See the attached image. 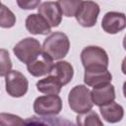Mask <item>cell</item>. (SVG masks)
Listing matches in <instances>:
<instances>
[{"label":"cell","instance_id":"cell-1","mask_svg":"<svg viewBox=\"0 0 126 126\" xmlns=\"http://www.w3.org/2000/svg\"><path fill=\"white\" fill-rule=\"evenodd\" d=\"M70 49V40L67 34L61 32L50 33L43 41L41 51L47 54L52 60L64 58Z\"/></svg>","mask_w":126,"mask_h":126},{"label":"cell","instance_id":"cell-2","mask_svg":"<svg viewBox=\"0 0 126 126\" xmlns=\"http://www.w3.org/2000/svg\"><path fill=\"white\" fill-rule=\"evenodd\" d=\"M81 61L85 71L107 69L108 55L106 51L96 45H90L85 47L81 52Z\"/></svg>","mask_w":126,"mask_h":126},{"label":"cell","instance_id":"cell-3","mask_svg":"<svg viewBox=\"0 0 126 126\" xmlns=\"http://www.w3.org/2000/svg\"><path fill=\"white\" fill-rule=\"evenodd\" d=\"M68 102L71 110L78 114L92 110L94 105L91 91L84 85H77L70 91L68 95Z\"/></svg>","mask_w":126,"mask_h":126},{"label":"cell","instance_id":"cell-4","mask_svg":"<svg viewBox=\"0 0 126 126\" xmlns=\"http://www.w3.org/2000/svg\"><path fill=\"white\" fill-rule=\"evenodd\" d=\"M13 51L21 62L29 64L41 53V45L36 38L26 37L14 46Z\"/></svg>","mask_w":126,"mask_h":126},{"label":"cell","instance_id":"cell-5","mask_svg":"<svg viewBox=\"0 0 126 126\" xmlns=\"http://www.w3.org/2000/svg\"><path fill=\"white\" fill-rule=\"evenodd\" d=\"M33 110L39 116L57 115L62 110V99L58 94H46L35 98Z\"/></svg>","mask_w":126,"mask_h":126},{"label":"cell","instance_id":"cell-6","mask_svg":"<svg viewBox=\"0 0 126 126\" xmlns=\"http://www.w3.org/2000/svg\"><path fill=\"white\" fill-rule=\"evenodd\" d=\"M5 85L6 92L9 95L13 97H21L24 96L29 88L28 79L17 70H11L5 76Z\"/></svg>","mask_w":126,"mask_h":126},{"label":"cell","instance_id":"cell-7","mask_svg":"<svg viewBox=\"0 0 126 126\" xmlns=\"http://www.w3.org/2000/svg\"><path fill=\"white\" fill-rule=\"evenodd\" d=\"M99 14V6L94 1H82L79 11L76 14L77 22L85 28L94 27L96 24Z\"/></svg>","mask_w":126,"mask_h":126},{"label":"cell","instance_id":"cell-8","mask_svg":"<svg viewBox=\"0 0 126 126\" xmlns=\"http://www.w3.org/2000/svg\"><path fill=\"white\" fill-rule=\"evenodd\" d=\"M38 14L49 24L52 28H56L61 24L62 21V11L58 2L54 1H45L40 3L37 7Z\"/></svg>","mask_w":126,"mask_h":126},{"label":"cell","instance_id":"cell-9","mask_svg":"<svg viewBox=\"0 0 126 126\" xmlns=\"http://www.w3.org/2000/svg\"><path fill=\"white\" fill-rule=\"evenodd\" d=\"M126 27V17L120 12H107L101 21L102 30L110 34L123 31Z\"/></svg>","mask_w":126,"mask_h":126},{"label":"cell","instance_id":"cell-10","mask_svg":"<svg viewBox=\"0 0 126 126\" xmlns=\"http://www.w3.org/2000/svg\"><path fill=\"white\" fill-rule=\"evenodd\" d=\"M54 66L53 60L45 53H41L33 59L32 62L27 64V69L29 73L33 77H41L47 74H50Z\"/></svg>","mask_w":126,"mask_h":126},{"label":"cell","instance_id":"cell-11","mask_svg":"<svg viewBox=\"0 0 126 126\" xmlns=\"http://www.w3.org/2000/svg\"><path fill=\"white\" fill-rule=\"evenodd\" d=\"M93 103L97 106H102L108 104L115 99V90L113 85L110 83L102 84L96 87H94L91 91Z\"/></svg>","mask_w":126,"mask_h":126},{"label":"cell","instance_id":"cell-12","mask_svg":"<svg viewBox=\"0 0 126 126\" xmlns=\"http://www.w3.org/2000/svg\"><path fill=\"white\" fill-rule=\"evenodd\" d=\"M26 29L32 34L45 35L51 32V27L39 14H31L27 17Z\"/></svg>","mask_w":126,"mask_h":126},{"label":"cell","instance_id":"cell-13","mask_svg":"<svg viewBox=\"0 0 126 126\" xmlns=\"http://www.w3.org/2000/svg\"><path fill=\"white\" fill-rule=\"evenodd\" d=\"M112 80V75L107 69H96L85 71L84 82L87 86L96 87L102 84L110 83Z\"/></svg>","mask_w":126,"mask_h":126},{"label":"cell","instance_id":"cell-14","mask_svg":"<svg viewBox=\"0 0 126 126\" xmlns=\"http://www.w3.org/2000/svg\"><path fill=\"white\" fill-rule=\"evenodd\" d=\"M24 126H75V125L63 117L32 116L25 120Z\"/></svg>","mask_w":126,"mask_h":126},{"label":"cell","instance_id":"cell-15","mask_svg":"<svg viewBox=\"0 0 126 126\" xmlns=\"http://www.w3.org/2000/svg\"><path fill=\"white\" fill-rule=\"evenodd\" d=\"M49 75L55 77L62 86H65L71 82L74 75V69L68 61H58L54 64L53 69Z\"/></svg>","mask_w":126,"mask_h":126},{"label":"cell","instance_id":"cell-16","mask_svg":"<svg viewBox=\"0 0 126 126\" xmlns=\"http://www.w3.org/2000/svg\"><path fill=\"white\" fill-rule=\"evenodd\" d=\"M99 110L102 118L108 123H117L121 121L124 116V109L122 105L115 101L100 106Z\"/></svg>","mask_w":126,"mask_h":126},{"label":"cell","instance_id":"cell-17","mask_svg":"<svg viewBox=\"0 0 126 126\" xmlns=\"http://www.w3.org/2000/svg\"><path fill=\"white\" fill-rule=\"evenodd\" d=\"M63 86L53 76L49 75L36 83V89L38 92L45 94H58Z\"/></svg>","mask_w":126,"mask_h":126},{"label":"cell","instance_id":"cell-18","mask_svg":"<svg viewBox=\"0 0 126 126\" xmlns=\"http://www.w3.org/2000/svg\"><path fill=\"white\" fill-rule=\"evenodd\" d=\"M76 121L77 126H104L98 114L94 110L78 114L76 117Z\"/></svg>","mask_w":126,"mask_h":126},{"label":"cell","instance_id":"cell-19","mask_svg":"<svg viewBox=\"0 0 126 126\" xmlns=\"http://www.w3.org/2000/svg\"><path fill=\"white\" fill-rule=\"evenodd\" d=\"M57 2L62 11V15L65 17H75L82 4L81 0H61Z\"/></svg>","mask_w":126,"mask_h":126},{"label":"cell","instance_id":"cell-20","mask_svg":"<svg viewBox=\"0 0 126 126\" xmlns=\"http://www.w3.org/2000/svg\"><path fill=\"white\" fill-rule=\"evenodd\" d=\"M16 24L15 14L4 4L0 7V27L4 29H10Z\"/></svg>","mask_w":126,"mask_h":126},{"label":"cell","instance_id":"cell-21","mask_svg":"<svg viewBox=\"0 0 126 126\" xmlns=\"http://www.w3.org/2000/svg\"><path fill=\"white\" fill-rule=\"evenodd\" d=\"M25 121L16 114L0 112V126H24Z\"/></svg>","mask_w":126,"mask_h":126},{"label":"cell","instance_id":"cell-22","mask_svg":"<svg viewBox=\"0 0 126 126\" xmlns=\"http://www.w3.org/2000/svg\"><path fill=\"white\" fill-rule=\"evenodd\" d=\"M12 70V61L7 49H0V77H5Z\"/></svg>","mask_w":126,"mask_h":126},{"label":"cell","instance_id":"cell-23","mask_svg":"<svg viewBox=\"0 0 126 126\" xmlns=\"http://www.w3.org/2000/svg\"><path fill=\"white\" fill-rule=\"evenodd\" d=\"M17 4L22 8V9H26V10H31V9H34V8H37L39 5H40V1L38 0H35V1H29V0H25V1H21V0H18L17 1Z\"/></svg>","mask_w":126,"mask_h":126},{"label":"cell","instance_id":"cell-24","mask_svg":"<svg viewBox=\"0 0 126 126\" xmlns=\"http://www.w3.org/2000/svg\"><path fill=\"white\" fill-rule=\"evenodd\" d=\"M1 5H2V2H1V1H0V7H1Z\"/></svg>","mask_w":126,"mask_h":126}]
</instances>
